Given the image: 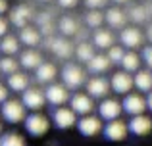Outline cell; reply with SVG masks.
Returning a JSON list of instances; mask_svg holds the SVG:
<instances>
[{
  "label": "cell",
  "mask_w": 152,
  "mask_h": 146,
  "mask_svg": "<svg viewBox=\"0 0 152 146\" xmlns=\"http://www.w3.org/2000/svg\"><path fill=\"white\" fill-rule=\"evenodd\" d=\"M0 113H2V119L6 123L18 125L23 123V119L27 117V108L21 100H15V98H6L2 102V108H0Z\"/></svg>",
  "instance_id": "1"
},
{
  "label": "cell",
  "mask_w": 152,
  "mask_h": 146,
  "mask_svg": "<svg viewBox=\"0 0 152 146\" xmlns=\"http://www.w3.org/2000/svg\"><path fill=\"white\" fill-rule=\"evenodd\" d=\"M62 81L64 85L69 90H77L81 85H85V69L79 64H73V62H67L62 68Z\"/></svg>",
  "instance_id": "2"
},
{
  "label": "cell",
  "mask_w": 152,
  "mask_h": 146,
  "mask_svg": "<svg viewBox=\"0 0 152 146\" xmlns=\"http://www.w3.org/2000/svg\"><path fill=\"white\" fill-rule=\"evenodd\" d=\"M23 125H25V131L29 133L31 137H45L50 129V119L46 115H42L41 112H33L23 119Z\"/></svg>",
  "instance_id": "3"
},
{
  "label": "cell",
  "mask_w": 152,
  "mask_h": 146,
  "mask_svg": "<svg viewBox=\"0 0 152 146\" xmlns=\"http://www.w3.org/2000/svg\"><path fill=\"white\" fill-rule=\"evenodd\" d=\"M102 117L100 115H91V113H87V115H81V119H77V131L81 133L83 137H87V139H91V137H96L102 133Z\"/></svg>",
  "instance_id": "4"
},
{
  "label": "cell",
  "mask_w": 152,
  "mask_h": 146,
  "mask_svg": "<svg viewBox=\"0 0 152 146\" xmlns=\"http://www.w3.org/2000/svg\"><path fill=\"white\" fill-rule=\"evenodd\" d=\"M21 102L25 104L27 110H31V112H41V110L45 108V104H46V94H45V90H41V89L27 86V89L23 90Z\"/></svg>",
  "instance_id": "5"
},
{
  "label": "cell",
  "mask_w": 152,
  "mask_h": 146,
  "mask_svg": "<svg viewBox=\"0 0 152 146\" xmlns=\"http://www.w3.org/2000/svg\"><path fill=\"white\" fill-rule=\"evenodd\" d=\"M45 94H46V102L52 106H64L69 100V89L64 83H54V81L48 83Z\"/></svg>",
  "instance_id": "6"
},
{
  "label": "cell",
  "mask_w": 152,
  "mask_h": 146,
  "mask_svg": "<svg viewBox=\"0 0 152 146\" xmlns=\"http://www.w3.org/2000/svg\"><path fill=\"white\" fill-rule=\"evenodd\" d=\"M102 133H104V137H106L108 140L118 142V140H125L127 139V135H129V127H127L125 121H121L119 117H115V119H110L106 125H104Z\"/></svg>",
  "instance_id": "7"
},
{
  "label": "cell",
  "mask_w": 152,
  "mask_h": 146,
  "mask_svg": "<svg viewBox=\"0 0 152 146\" xmlns=\"http://www.w3.org/2000/svg\"><path fill=\"white\" fill-rule=\"evenodd\" d=\"M123 112H127L129 115H137V113H145L146 110V98L139 92H127L123 94Z\"/></svg>",
  "instance_id": "8"
},
{
  "label": "cell",
  "mask_w": 152,
  "mask_h": 146,
  "mask_svg": "<svg viewBox=\"0 0 152 146\" xmlns=\"http://www.w3.org/2000/svg\"><path fill=\"white\" fill-rule=\"evenodd\" d=\"M119 42L129 50L141 48L142 42H145V35H142V31L137 29V27H123L121 33H119Z\"/></svg>",
  "instance_id": "9"
},
{
  "label": "cell",
  "mask_w": 152,
  "mask_h": 146,
  "mask_svg": "<svg viewBox=\"0 0 152 146\" xmlns=\"http://www.w3.org/2000/svg\"><path fill=\"white\" fill-rule=\"evenodd\" d=\"M69 108L73 110L77 115H87L94 110V102L91 94L85 92H75L73 96H69Z\"/></svg>",
  "instance_id": "10"
},
{
  "label": "cell",
  "mask_w": 152,
  "mask_h": 146,
  "mask_svg": "<svg viewBox=\"0 0 152 146\" xmlns=\"http://www.w3.org/2000/svg\"><path fill=\"white\" fill-rule=\"evenodd\" d=\"M46 44H48V48L54 52V56L60 58V60H67V58H71V54H73V44H71L66 37H56V38L48 37L46 38Z\"/></svg>",
  "instance_id": "11"
},
{
  "label": "cell",
  "mask_w": 152,
  "mask_h": 146,
  "mask_svg": "<svg viewBox=\"0 0 152 146\" xmlns=\"http://www.w3.org/2000/svg\"><path fill=\"white\" fill-rule=\"evenodd\" d=\"M127 127L129 133L135 137H146L152 131V119L145 113H137V115H131V119L127 121Z\"/></svg>",
  "instance_id": "12"
},
{
  "label": "cell",
  "mask_w": 152,
  "mask_h": 146,
  "mask_svg": "<svg viewBox=\"0 0 152 146\" xmlns=\"http://www.w3.org/2000/svg\"><path fill=\"white\" fill-rule=\"evenodd\" d=\"M110 86L114 92L118 94H127L131 92V89L135 86V79L131 77L129 71H115L114 75H112V81H110Z\"/></svg>",
  "instance_id": "13"
},
{
  "label": "cell",
  "mask_w": 152,
  "mask_h": 146,
  "mask_svg": "<svg viewBox=\"0 0 152 146\" xmlns=\"http://www.w3.org/2000/svg\"><path fill=\"white\" fill-rule=\"evenodd\" d=\"M121 112H123V106H121V102L115 100V98H102V102L98 104V115H100L104 121L119 117Z\"/></svg>",
  "instance_id": "14"
},
{
  "label": "cell",
  "mask_w": 152,
  "mask_h": 146,
  "mask_svg": "<svg viewBox=\"0 0 152 146\" xmlns=\"http://www.w3.org/2000/svg\"><path fill=\"white\" fill-rule=\"evenodd\" d=\"M85 89L93 98H106L110 94L112 86L110 81H106L104 77H91L89 81H85Z\"/></svg>",
  "instance_id": "15"
},
{
  "label": "cell",
  "mask_w": 152,
  "mask_h": 146,
  "mask_svg": "<svg viewBox=\"0 0 152 146\" xmlns=\"http://www.w3.org/2000/svg\"><path fill=\"white\" fill-rule=\"evenodd\" d=\"M52 121L58 129H69L73 125H77V113L71 108H58L52 113Z\"/></svg>",
  "instance_id": "16"
},
{
  "label": "cell",
  "mask_w": 152,
  "mask_h": 146,
  "mask_svg": "<svg viewBox=\"0 0 152 146\" xmlns=\"http://www.w3.org/2000/svg\"><path fill=\"white\" fill-rule=\"evenodd\" d=\"M10 19L12 23H14L15 27H25L27 23L33 19V10H31V6H27V4H19V6L12 8L10 12Z\"/></svg>",
  "instance_id": "17"
},
{
  "label": "cell",
  "mask_w": 152,
  "mask_h": 146,
  "mask_svg": "<svg viewBox=\"0 0 152 146\" xmlns=\"http://www.w3.org/2000/svg\"><path fill=\"white\" fill-rule=\"evenodd\" d=\"M127 19H129L127 14L123 10H119V8H110V10H106V14H104V21H106L112 29H123Z\"/></svg>",
  "instance_id": "18"
},
{
  "label": "cell",
  "mask_w": 152,
  "mask_h": 146,
  "mask_svg": "<svg viewBox=\"0 0 152 146\" xmlns=\"http://www.w3.org/2000/svg\"><path fill=\"white\" fill-rule=\"evenodd\" d=\"M35 77H37L39 83H52L58 77V69L50 62H41L37 65V69H35Z\"/></svg>",
  "instance_id": "19"
},
{
  "label": "cell",
  "mask_w": 152,
  "mask_h": 146,
  "mask_svg": "<svg viewBox=\"0 0 152 146\" xmlns=\"http://www.w3.org/2000/svg\"><path fill=\"white\" fill-rule=\"evenodd\" d=\"M110 65H112V62H110V58H108V54L106 56H104V54H94V56L87 62V69L94 75L106 73L108 69H110Z\"/></svg>",
  "instance_id": "20"
},
{
  "label": "cell",
  "mask_w": 152,
  "mask_h": 146,
  "mask_svg": "<svg viewBox=\"0 0 152 146\" xmlns=\"http://www.w3.org/2000/svg\"><path fill=\"white\" fill-rule=\"evenodd\" d=\"M114 41H115V37H114V33H112V31L102 29V27H98V29L94 31L93 42H94V46H96V48H100V50H108L112 44H114Z\"/></svg>",
  "instance_id": "21"
},
{
  "label": "cell",
  "mask_w": 152,
  "mask_h": 146,
  "mask_svg": "<svg viewBox=\"0 0 152 146\" xmlns=\"http://www.w3.org/2000/svg\"><path fill=\"white\" fill-rule=\"evenodd\" d=\"M42 62V56L41 52H37L35 48H29L25 50V52H21V56H19V65L25 69H37V65Z\"/></svg>",
  "instance_id": "22"
},
{
  "label": "cell",
  "mask_w": 152,
  "mask_h": 146,
  "mask_svg": "<svg viewBox=\"0 0 152 146\" xmlns=\"http://www.w3.org/2000/svg\"><path fill=\"white\" fill-rule=\"evenodd\" d=\"M19 42H23L25 46H37L39 42H41V31L35 29V27H21V31H19Z\"/></svg>",
  "instance_id": "23"
},
{
  "label": "cell",
  "mask_w": 152,
  "mask_h": 146,
  "mask_svg": "<svg viewBox=\"0 0 152 146\" xmlns=\"http://www.w3.org/2000/svg\"><path fill=\"white\" fill-rule=\"evenodd\" d=\"M29 86V77H27L25 73H12L8 75V89L14 90V92H23V90Z\"/></svg>",
  "instance_id": "24"
},
{
  "label": "cell",
  "mask_w": 152,
  "mask_h": 146,
  "mask_svg": "<svg viewBox=\"0 0 152 146\" xmlns=\"http://www.w3.org/2000/svg\"><path fill=\"white\" fill-rule=\"evenodd\" d=\"M141 62H142V58L139 56L135 50H129V52L123 54V60H121V64H119V65H121L125 71L135 73V71H139V69H141Z\"/></svg>",
  "instance_id": "25"
},
{
  "label": "cell",
  "mask_w": 152,
  "mask_h": 146,
  "mask_svg": "<svg viewBox=\"0 0 152 146\" xmlns=\"http://www.w3.org/2000/svg\"><path fill=\"white\" fill-rule=\"evenodd\" d=\"M135 86H137L141 92H150L152 90V73L150 69H139L135 71Z\"/></svg>",
  "instance_id": "26"
},
{
  "label": "cell",
  "mask_w": 152,
  "mask_h": 146,
  "mask_svg": "<svg viewBox=\"0 0 152 146\" xmlns=\"http://www.w3.org/2000/svg\"><path fill=\"white\" fill-rule=\"evenodd\" d=\"M58 29L64 37H75V35L79 33V23L75 21L71 15H64L58 21Z\"/></svg>",
  "instance_id": "27"
},
{
  "label": "cell",
  "mask_w": 152,
  "mask_h": 146,
  "mask_svg": "<svg viewBox=\"0 0 152 146\" xmlns=\"http://www.w3.org/2000/svg\"><path fill=\"white\" fill-rule=\"evenodd\" d=\"M0 52L8 54V56H14V54L19 52V38L14 37V35H4L2 41H0Z\"/></svg>",
  "instance_id": "28"
},
{
  "label": "cell",
  "mask_w": 152,
  "mask_h": 146,
  "mask_svg": "<svg viewBox=\"0 0 152 146\" xmlns=\"http://www.w3.org/2000/svg\"><path fill=\"white\" fill-rule=\"evenodd\" d=\"M146 15H148V8L146 6H131L129 12H127V17L139 25V23H145L146 21Z\"/></svg>",
  "instance_id": "29"
},
{
  "label": "cell",
  "mask_w": 152,
  "mask_h": 146,
  "mask_svg": "<svg viewBox=\"0 0 152 146\" xmlns=\"http://www.w3.org/2000/svg\"><path fill=\"white\" fill-rule=\"evenodd\" d=\"M75 56H77V60L79 62H89L91 58L94 56V46L93 44H89L87 41H83V42H79L77 44V48H75Z\"/></svg>",
  "instance_id": "30"
},
{
  "label": "cell",
  "mask_w": 152,
  "mask_h": 146,
  "mask_svg": "<svg viewBox=\"0 0 152 146\" xmlns=\"http://www.w3.org/2000/svg\"><path fill=\"white\" fill-rule=\"evenodd\" d=\"M85 23L89 27H93V29H98V27L104 23V14L98 8H91L89 12H87V15H85Z\"/></svg>",
  "instance_id": "31"
},
{
  "label": "cell",
  "mask_w": 152,
  "mask_h": 146,
  "mask_svg": "<svg viewBox=\"0 0 152 146\" xmlns=\"http://www.w3.org/2000/svg\"><path fill=\"white\" fill-rule=\"evenodd\" d=\"M25 139L19 133H4L0 135V146H23Z\"/></svg>",
  "instance_id": "32"
},
{
  "label": "cell",
  "mask_w": 152,
  "mask_h": 146,
  "mask_svg": "<svg viewBox=\"0 0 152 146\" xmlns=\"http://www.w3.org/2000/svg\"><path fill=\"white\" fill-rule=\"evenodd\" d=\"M0 69H2L4 75H12L19 69V62L14 60L12 56H8V54H4V58L0 60Z\"/></svg>",
  "instance_id": "33"
},
{
  "label": "cell",
  "mask_w": 152,
  "mask_h": 146,
  "mask_svg": "<svg viewBox=\"0 0 152 146\" xmlns=\"http://www.w3.org/2000/svg\"><path fill=\"white\" fill-rule=\"evenodd\" d=\"M123 48H125V46H115V44H112L110 46V48H108V58H110V62H112V64H121V60H123V54H125V50H123Z\"/></svg>",
  "instance_id": "34"
},
{
  "label": "cell",
  "mask_w": 152,
  "mask_h": 146,
  "mask_svg": "<svg viewBox=\"0 0 152 146\" xmlns=\"http://www.w3.org/2000/svg\"><path fill=\"white\" fill-rule=\"evenodd\" d=\"M141 58H142V62H145V64L148 65V69H152V46H150V44L142 48Z\"/></svg>",
  "instance_id": "35"
},
{
  "label": "cell",
  "mask_w": 152,
  "mask_h": 146,
  "mask_svg": "<svg viewBox=\"0 0 152 146\" xmlns=\"http://www.w3.org/2000/svg\"><path fill=\"white\" fill-rule=\"evenodd\" d=\"M106 2L108 0H85V6L89 8V10L91 8H98V10H100V8L106 6Z\"/></svg>",
  "instance_id": "36"
},
{
  "label": "cell",
  "mask_w": 152,
  "mask_h": 146,
  "mask_svg": "<svg viewBox=\"0 0 152 146\" xmlns=\"http://www.w3.org/2000/svg\"><path fill=\"white\" fill-rule=\"evenodd\" d=\"M50 21H52V17H50L48 12H42V14H39V17H37V23H39V25H45V23H50Z\"/></svg>",
  "instance_id": "37"
},
{
  "label": "cell",
  "mask_w": 152,
  "mask_h": 146,
  "mask_svg": "<svg viewBox=\"0 0 152 146\" xmlns=\"http://www.w3.org/2000/svg\"><path fill=\"white\" fill-rule=\"evenodd\" d=\"M58 4L62 8H66V10H69V8H75L79 4V0H58Z\"/></svg>",
  "instance_id": "38"
},
{
  "label": "cell",
  "mask_w": 152,
  "mask_h": 146,
  "mask_svg": "<svg viewBox=\"0 0 152 146\" xmlns=\"http://www.w3.org/2000/svg\"><path fill=\"white\" fill-rule=\"evenodd\" d=\"M6 33H8V19L0 15V37H4Z\"/></svg>",
  "instance_id": "39"
},
{
  "label": "cell",
  "mask_w": 152,
  "mask_h": 146,
  "mask_svg": "<svg viewBox=\"0 0 152 146\" xmlns=\"http://www.w3.org/2000/svg\"><path fill=\"white\" fill-rule=\"evenodd\" d=\"M6 98H8V89L2 85V83H0V104H2V102L6 100Z\"/></svg>",
  "instance_id": "40"
},
{
  "label": "cell",
  "mask_w": 152,
  "mask_h": 146,
  "mask_svg": "<svg viewBox=\"0 0 152 146\" xmlns=\"http://www.w3.org/2000/svg\"><path fill=\"white\" fill-rule=\"evenodd\" d=\"M8 12V0H0V15H4Z\"/></svg>",
  "instance_id": "41"
},
{
  "label": "cell",
  "mask_w": 152,
  "mask_h": 146,
  "mask_svg": "<svg viewBox=\"0 0 152 146\" xmlns=\"http://www.w3.org/2000/svg\"><path fill=\"white\" fill-rule=\"evenodd\" d=\"M146 108H148L150 112H152V90L148 92V96H146Z\"/></svg>",
  "instance_id": "42"
},
{
  "label": "cell",
  "mask_w": 152,
  "mask_h": 146,
  "mask_svg": "<svg viewBox=\"0 0 152 146\" xmlns=\"http://www.w3.org/2000/svg\"><path fill=\"white\" fill-rule=\"evenodd\" d=\"M146 38H148V42L152 44V23L148 25V29H146Z\"/></svg>",
  "instance_id": "43"
},
{
  "label": "cell",
  "mask_w": 152,
  "mask_h": 146,
  "mask_svg": "<svg viewBox=\"0 0 152 146\" xmlns=\"http://www.w3.org/2000/svg\"><path fill=\"white\" fill-rule=\"evenodd\" d=\"M112 2H115V4H127L129 0H112Z\"/></svg>",
  "instance_id": "44"
},
{
  "label": "cell",
  "mask_w": 152,
  "mask_h": 146,
  "mask_svg": "<svg viewBox=\"0 0 152 146\" xmlns=\"http://www.w3.org/2000/svg\"><path fill=\"white\" fill-rule=\"evenodd\" d=\"M152 14V4H150V6H148V15Z\"/></svg>",
  "instance_id": "45"
},
{
  "label": "cell",
  "mask_w": 152,
  "mask_h": 146,
  "mask_svg": "<svg viewBox=\"0 0 152 146\" xmlns=\"http://www.w3.org/2000/svg\"><path fill=\"white\" fill-rule=\"evenodd\" d=\"M0 135H2V119H0Z\"/></svg>",
  "instance_id": "46"
},
{
  "label": "cell",
  "mask_w": 152,
  "mask_h": 146,
  "mask_svg": "<svg viewBox=\"0 0 152 146\" xmlns=\"http://www.w3.org/2000/svg\"><path fill=\"white\" fill-rule=\"evenodd\" d=\"M42 2H52V0H42Z\"/></svg>",
  "instance_id": "47"
},
{
  "label": "cell",
  "mask_w": 152,
  "mask_h": 146,
  "mask_svg": "<svg viewBox=\"0 0 152 146\" xmlns=\"http://www.w3.org/2000/svg\"><path fill=\"white\" fill-rule=\"evenodd\" d=\"M0 75H2V69H0Z\"/></svg>",
  "instance_id": "48"
}]
</instances>
